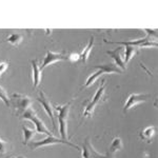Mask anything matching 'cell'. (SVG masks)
<instances>
[{"label": "cell", "instance_id": "obj_1", "mask_svg": "<svg viewBox=\"0 0 158 158\" xmlns=\"http://www.w3.org/2000/svg\"><path fill=\"white\" fill-rule=\"evenodd\" d=\"M71 102L63 106H57L55 110L58 111V122H59V132L61 139L67 140V133H68V117L69 112H70Z\"/></svg>", "mask_w": 158, "mask_h": 158}, {"label": "cell", "instance_id": "obj_2", "mask_svg": "<svg viewBox=\"0 0 158 158\" xmlns=\"http://www.w3.org/2000/svg\"><path fill=\"white\" fill-rule=\"evenodd\" d=\"M22 119H27V120H31L33 122V123L35 124V127H36V132L39 134H47L51 136L52 133L49 131V129L45 127L44 122H43L41 119L39 118V117L37 116V114L35 113V111H33L32 109H27V111L24 112L23 114H22L21 116Z\"/></svg>", "mask_w": 158, "mask_h": 158}, {"label": "cell", "instance_id": "obj_3", "mask_svg": "<svg viewBox=\"0 0 158 158\" xmlns=\"http://www.w3.org/2000/svg\"><path fill=\"white\" fill-rule=\"evenodd\" d=\"M11 101L13 106L17 110V115L18 116H21L27 109H30L31 104H32V99L29 96L16 93L12 95Z\"/></svg>", "mask_w": 158, "mask_h": 158}, {"label": "cell", "instance_id": "obj_4", "mask_svg": "<svg viewBox=\"0 0 158 158\" xmlns=\"http://www.w3.org/2000/svg\"><path fill=\"white\" fill-rule=\"evenodd\" d=\"M58 143H64V144H69V146L75 148V149L77 150H80V148L78 146H76V144L72 143L71 141H68V140H63V139H58L56 138L54 136H48L47 138L42 139V140H39V141H33L30 143V147L32 148V149L36 150L38 148H41V147H47V146H53V144H58Z\"/></svg>", "mask_w": 158, "mask_h": 158}, {"label": "cell", "instance_id": "obj_5", "mask_svg": "<svg viewBox=\"0 0 158 158\" xmlns=\"http://www.w3.org/2000/svg\"><path fill=\"white\" fill-rule=\"evenodd\" d=\"M104 93H106V81L103 80L102 85L99 86L97 92H96V94L94 95L93 100H92L91 102L88 104V106L85 108V113H83V116H85V117H90L92 114H93L95 106H97V104L100 103L101 100H102V98L104 96Z\"/></svg>", "mask_w": 158, "mask_h": 158}, {"label": "cell", "instance_id": "obj_6", "mask_svg": "<svg viewBox=\"0 0 158 158\" xmlns=\"http://www.w3.org/2000/svg\"><path fill=\"white\" fill-rule=\"evenodd\" d=\"M68 59V56L61 54V53H54V52H51V51H49V52L47 53V55H45L44 59H43L42 61V64L40 65V71L44 70L47 67H49V65L53 64V63L57 62V61H60V60H67Z\"/></svg>", "mask_w": 158, "mask_h": 158}, {"label": "cell", "instance_id": "obj_7", "mask_svg": "<svg viewBox=\"0 0 158 158\" xmlns=\"http://www.w3.org/2000/svg\"><path fill=\"white\" fill-rule=\"evenodd\" d=\"M150 96L147 95V94H132V95L129 96L128 100H127L126 104H124L123 111L127 112V111H129V110L133 109L137 104L147 101V99Z\"/></svg>", "mask_w": 158, "mask_h": 158}, {"label": "cell", "instance_id": "obj_8", "mask_svg": "<svg viewBox=\"0 0 158 158\" xmlns=\"http://www.w3.org/2000/svg\"><path fill=\"white\" fill-rule=\"evenodd\" d=\"M40 96L37 98V100L39 101L40 103L42 104V106L44 108L45 110V112L48 113V115L50 116V118H51V120H52V123H53V127L55 128V119H54V112H53V106H52V104H51L50 102V100H49V98L47 97V95H45L44 93L41 91L40 92Z\"/></svg>", "mask_w": 158, "mask_h": 158}, {"label": "cell", "instance_id": "obj_9", "mask_svg": "<svg viewBox=\"0 0 158 158\" xmlns=\"http://www.w3.org/2000/svg\"><path fill=\"white\" fill-rule=\"evenodd\" d=\"M82 157L83 158H106V156L100 155L98 152H96V150L94 149L93 146L91 144L90 139L86 138L83 144L82 149Z\"/></svg>", "mask_w": 158, "mask_h": 158}, {"label": "cell", "instance_id": "obj_10", "mask_svg": "<svg viewBox=\"0 0 158 158\" xmlns=\"http://www.w3.org/2000/svg\"><path fill=\"white\" fill-rule=\"evenodd\" d=\"M31 64H32V69H33V85H34V88H38L40 82H41L42 73L39 69L37 60H32L31 61Z\"/></svg>", "mask_w": 158, "mask_h": 158}, {"label": "cell", "instance_id": "obj_11", "mask_svg": "<svg viewBox=\"0 0 158 158\" xmlns=\"http://www.w3.org/2000/svg\"><path fill=\"white\" fill-rule=\"evenodd\" d=\"M108 55L111 56L112 58L115 61V64L118 68L121 69V71H126V64L123 62V59L121 58V48H118V49L114 50V51H108Z\"/></svg>", "mask_w": 158, "mask_h": 158}, {"label": "cell", "instance_id": "obj_12", "mask_svg": "<svg viewBox=\"0 0 158 158\" xmlns=\"http://www.w3.org/2000/svg\"><path fill=\"white\" fill-rule=\"evenodd\" d=\"M95 68L101 70L103 73H118V74L122 73V71L117 67L115 63H109V64H102V65H95Z\"/></svg>", "mask_w": 158, "mask_h": 158}, {"label": "cell", "instance_id": "obj_13", "mask_svg": "<svg viewBox=\"0 0 158 158\" xmlns=\"http://www.w3.org/2000/svg\"><path fill=\"white\" fill-rule=\"evenodd\" d=\"M155 131H156L155 127H148L143 131H141V133H140V138L142 140H146L148 142H151L153 136L155 135Z\"/></svg>", "mask_w": 158, "mask_h": 158}, {"label": "cell", "instance_id": "obj_14", "mask_svg": "<svg viewBox=\"0 0 158 158\" xmlns=\"http://www.w3.org/2000/svg\"><path fill=\"white\" fill-rule=\"evenodd\" d=\"M137 52H138V48L132 47V45H126V55H124V60H123L124 64L129 63L132 58L137 54Z\"/></svg>", "mask_w": 158, "mask_h": 158}, {"label": "cell", "instance_id": "obj_15", "mask_svg": "<svg viewBox=\"0 0 158 158\" xmlns=\"http://www.w3.org/2000/svg\"><path fill=\"white\" fill-rule=\"evenodd\" d=\"M93 45H94V36H92L91 39H90V41H89V43H88V45H86V47L85 48V50L82 51V53H81V55H80L81 60H82L85 63L89 59V56H90L91 52H92Z\"/></svg>", "mask_w": 158, "mask_h": 158}, {"label": "cell", "instance_id": "obj_16", "mask_svg": "<svg viewBox=\"0 0 158 158\" xmlns=\"http://www.w3.org/2000/svg\"><path fill=\"white\" fill-rule=\"evenodd\" d=\"M22 131H23V144H27L30 142V140H32L34 138L35 134L37 133L36 131H34V130L27 128V127L23 126L22 127Z\"/></svg>", "mask_w": 158, "mask_h": 158}, {"label": "cell", "instance_id": "obj_17", "mask_svg": "<svg viewBox=\"0 0 158 158\" xmlns=\"http://www.w3.org/2000/svg\"><path fill=\"white\" fill-rule=\"evenodd\" d=\"M22 39H23L22 34H20V33H13L12 35H10L6 38V42L11 43L13 45H19L21 43Z\"/></svg>", "mask_w": 158, "mask_h": 158}, {"label": "cell", "instance_id": "obj_18", "mask_svg": "<svg viewBox=\"0 0 158 158\" xmlns=\"http://www.w3.org/2000/svg\"><path fill=\"white\" fill-rule=\"evenodd\" d=\"M122 149V141L119 137H116V138L113 139L112 141L111 146H110V154L111 155H114L117 151Z\"/></svg>", "mask_w": 158, "mask_h": 158}, {"label": "cell", "instance_id": "obj_19", "mask_svg": "<svg viewBox=\"0 0 158 158\" xmlns=\"http://www.w3.org/2000/svg\"><path fill=\"white\" fill-rule=\"evenodd\" d=\"M103 74V72L101 70H98V72H96V73H94L93 75H91L90 77L88 78V80H86V82H85V88H88V86H90L92 85L93 83H95V81L97 80V79L100 77L101 75Z\"/></svg>", "mask_w": 158, "mask_h": 158}, {"label": "cell", "instance_id": "obj_20", "mask_svg": "<svg viewBox=\"0 0 158 158\" xmlns=\"http://www.w3.org/2000/svg\"><path fill=\"white\" fill-rule=\"evenodd\" d=\"M0 99L3 101L4 104H6V106H11V99L9 98V96H7L6 90H4L2 86H0Z\"/></svg>", "mask_w": 158, "mask_h": 158}, {"label": "cell", "instance_id": "obj_21", "mask_svg": "<svg viewBox=\"0 0 158 158\" xmlns=\"http://www.w3.org/2000/svg\"><path fill=\"white\" fill-rule=\"evenodd\" d=\"M10 149V143L6 140H2L0 138V154L1 155H4L6 153L9 151Z\"/></svg>", "mask_w": 158, "mask_h": 158}, {"label": "cell", "instance_id": "obj_22", "mask_svg": "<svg viewBox=\"0 0 158 158\" xmlns=\"http://www.w3.org/2000/svg\"><path fill=\"white\" fill-rule=\"evenodd\" d=\"M7 67H9V65H7V63H6V62H1V63H0V76H1L4 72H6Z\"/></svg>", "mask_w": 158, "mask_h": 158}, {"label": "cell", "instance_id": "obj_23", "mask_svg": "<svg viewBox=\"0 0 158 158\" xmlns=\"http://www.w3.org/2000/svg\"><path fill=\"white\" fill-rule=\"evenodd\" d=\"M79 58H80V55L79 54H72L70 55V57H68V59L71 61H77Z\"/></svg>", "mask_w": 158, "mask_h": 158}, {"label": "cell", "instance_id": "obj_24", "mask_svg": "<svg viewBox=\"0 0 158 158\" xmlns=\"http://www.w3.org/2000/svg\"><path fill=\"white\" fill-rule=\"evenodd\" d=\"M18 158H25V157H22V156H20V157H18Z\"/></svg>", "mask_w": 158, "mask_h": 158}, {"label": "cell", "instance_id": "obj_25", "mask_svg": "<svg viewBox=\"0 0 158 158\" xmlns=\"http://www.w3.org/2000/svg\"><path fill=\"white\" fill-rule=\"evenodd\" d=\"M12 158H15V157H12Z\"/></svg>", "mask_w": 158, "mask_h": 158}]
</instances>
